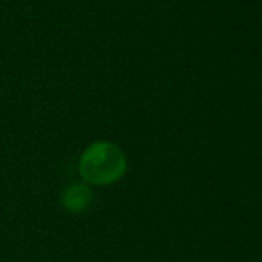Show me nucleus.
Wrapping results in <instances>:
<instances>
[{
	"mask_svg": "<svg viewBox=\"0 0 262 262\" xmlns=\"http://www.w3.org/2000/svg\"><path fill=\"white\" fill-rule=\"evenodd\" d=\"M128 156L113 141L99 139L83 148L77 161L80 181L90 187H110L125 178Z\"/></svg>",
	"mask_w": 262,
	"mask_h": 262,
	"instance_id": "nucleus-1",
	"label": "nucleus"
},
{
	"mask_svg": "<svg viewBox=\"0 0 262 262\" xmlns=\"http://www.w3.org/2000/svg\"><path fill=\"white\" fill-rule=\"evenodd\" d=\"M94 201L93 187L85 182H71L65 185L59 196L60 207L70 214H82L85 213Z\"/></svg>",
	"mask_w": 262,
	"mask_h": 262,
	"instance_id": "nucleus-2",
	"label": "nucleus"
}]
</instances>
